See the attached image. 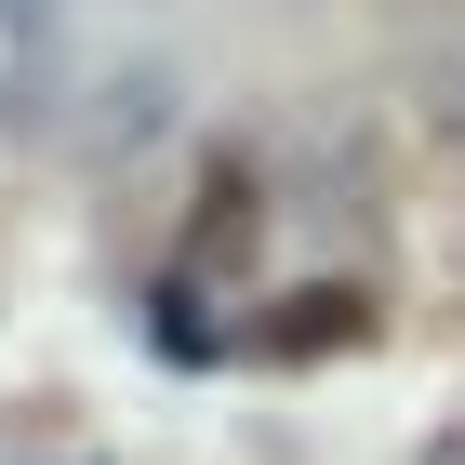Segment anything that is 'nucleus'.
<instances>
[{"label": "nucleus", "mask_w": 465, "mask_h": 465, "mask_svg": "<svg viewBox=\"0 0 465 465\" xmlns=\"http://www.w3.org/2000/svg\"><path fill=\"white\" fill-rule=\"evenodd\" d=\"M359 332H372V292L320 280V292H292L280 320H266V346H280V359H332V346H359Z\"/></svg>", "instance_id": "1"}, {"label": "nucleus", "mask_w": 465, "mask_h": 465, "mask_svg": "<svg viewBox=\"0 0 465 465\" xmlns=\"http://www.w3.org/2000/svg\"><path fill=\"white\" fill-rule=\"evenodd\" d=\"M439 465H465V439H439Z\"/></svg>", "instance_id": "2"}]
</instances>
